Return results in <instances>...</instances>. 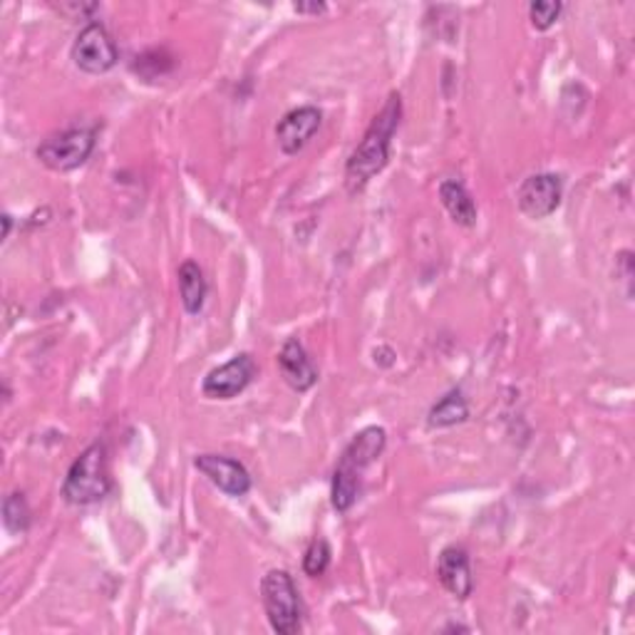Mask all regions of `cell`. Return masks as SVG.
Segmentation results:
<instances>
[{"instance_id":"cell-1","label":"cell","mask_w":635,"mask_h":635,"mask_svg":"<svg viewBox=\"0 0 635 635\" xmlns=\"http://www.w3.org/2000/svg\"><path fill=\"white\" fill-rule=\"evenodd\" d=\"M399 117H403V102L399 94H390L385 107L380 110V115L372 119L368 132L360 139V144L355 147L351 160L345 167V185L347 189L360 191L365 185L388 167L390 160V144L399 127Z\"/></svg>"},{"instance_id":"cell-2","label":"cell","mask_w":635,"mask_h":635,"mask_svg":"<svg viewBox=\"0 0 635 635\" xmlns=\"http://www.w3.org/2000/svg\"><path fill=\"white\" fill-rule=\"evenodd\" d=\"M385 445L388 432L382 428H365L351 440L333 472V486H330V497L338 511H347L358 501L360 477L385 452Z\"/></svg>"},{"instance_id":"cell-3","label":"cell","mask_w":635,"mask_h":635,"mask_svg":"<svg viewBox=\"0 0 635 635\" xmlns=\"http://www.w3.org/2000/svg\"><path fill=\"white\" fill-rule=\"evenodd\" d=\"M110 490L112 482L107 474V449L100 442H94L69 467L63 484V497L69 504H75V507H87V504L102 501Z\"/></svg>"},{"instance_id":"cell-4","label":"cell","mask_w":635,"mask_h":635,"mask_svg":"<svg viewBox=\"0 0 635 635\" xmlns=\"http://www.w3.org/2000/svg\"><path fill=\"white\" fill-rule=\"evenodd\" d=\"M261 601H264L268 623L281 635H293L301 631L303 604L289 571L274 569L261 581Z\"/></svg>"},{"instance_id":"cell-5","label":"cell","mask_w":635,"mask_h":635,"mask_svg":"<svg viewBox=\"0 0 635 635\" xmlns=\"http://www.w3.org/2000/svg\"><path fill=\"white\" fill-rule=\"evenodd\" d=\"M94 142V129L69 127L38 147V160L52 172H73L90 160Z\"/></svg>"},{"instance_id":"cell-6","label":"cell","mask_w":635,"mask_h":635,"mask_svg":"<svg viewBox=\"0 0 635 635\" xmlns=\"http://www.w3.org/2000/svg\"><path fill=\"white\" fill-rule=\"evenodd\" d=\"M119 52L112 35L102 23H87L73 42V63L90 75L110 73L117 65Z\"/></svg>"},{"instance_id":"cell-7","label":"cell","mask_w":635,"mask_h":635,"mask_svg":"<svg viewBox=\"0 0 635 635\" xmlns=\"http://www.w3.org/2000/svg\"><path fill=\"white\" fill-rule=\"evenodd\" d=\"M563 181L559 174H534L519 187L517 202L529 219H546L561 206Z\"/></svg>"},{"instance_id":"cell-8","label":"cell","mask_w":635,"mask_h":635,"mask_svg":"<svg viewBox=\"0 0 635 635\" xmlns=\"http://www.w3.org/2000/svg\"><path fill=\"white\" fill-rule=\"evenodd\" d=\"M254 378H256L254 358H251L249 353H241L229 363H224L221 368H214L208 372L202 390L208 399H233L251 385Z\"/></svg>"},{"instance_id":"cell-9","label":"cell","mask_w":635,"mask_h":635,"mask_svg":"<svg viewBox=\"0 0 635 635\" xmlns=\"http://www.w3.org/2000/svg\"><path fill=\"white\" fill-rule=\"evenodd\" d=\"M194 467L229 497H246L251 492V474L237 459L224 455H199Z\"/></svg>"},{"instance_id":"cell-10","label":"cell","mask_w":635,"mask_h":635,"mask_svg":"<svg viewBox=\"0 0 635 635\" xmlns=\"http://www.w3.org/2000/svg\"><path fill=\"white\" fill-rule=\"evenodd\" d=\"M320 122H323V115H320L318 107H310V104L291 110L276 127V139L281 152L289 156L299 154L310 142V137L318 132Z\"/></svg>"},{"instance_id":"cell-11","label":"cell","mask_w":635,"mask_h":635,"mask_svg":"<svg viewBox=\"0 0 635 635\" xmlns=\"http://www.w3.org/2000/svg\"><path fill=\"white\" fill-rule=\"evenodd\" d=\"M278 368H281L283 380L295 390V393H308L318 382V370L310 363L306 347L301 345L299 338H289L278 353Z\"/></svg>"},{"instance_id":"cell-12","label":"cell","mask_w":635,"mask_h":635,"mask_svg":"<svg viewBox=\"0 0 635 635\" xmlns=\"http://www.w3.org/2000/svg\"><path fill=\"white\" fill-rule=\"evenodd\" d=\"M437 579L455 598H469L474 588L472 569H469V554L462 546H447L440 554L437 561Z\"/></svg>"},{"instance_id":"cell-13","label":"cell","mask_w":635,"mask_h":635,"mask_svg":"<svg viewBox=\"0 0 635 635\" xmlns=\"http://www.w3.org/2000/svg\"><path fill=\"white\" fill-rule=\"evenodd\" d=\"M440 199H442V204H445L452 219H455L459 226L472 229V226L477 224V204L462 181H457V179L442 181Z\"/></svg>"},{"instance_id":"cell-14","label":"cell","mask_w":635,"mask_h":635,"mask_svg":"<svg viewBox=\"0 0 635 635\" xmlns=\"http://www.w3.org/2000/svg\"><path fill=\"white\" fill-rule=\"evenodd\" d=\"M177 278H179V295L187 313H191V316L202 313L206 291H208L202 268H199V264H194V261H185V264L179 266Z\"/></svg>"},{"instance_id":"cell-15","label":"cell","mask_w":635,"mask_h":635,"mask_svg":"<svg viewBox=\"0 0 635 635\" xmlns=\"http://www.w3.org/2000/svg\"><path fill=\"white\" fill-rule=\"evenodd\" d=\"M469 417V405L465 395L459 390H452L445 397L440 399L437 405L432 407L428 415V424L432 430H442V428H455V424L465 422Z\"/></svg>"},{"instance_id":"cell-16","label":"cell","mask_w":635,"mask_h":635,"mask_svg":"<svg viewBox=\"0 0 635 635\" xmlns=\"http://www.w3.org/2000/svg\"><path fill=\"white\" fill-rule=\"evenodd\" d=\"M3 524L11 534H25L30 529V507L23 494H8L5 497Z\"/></svg>"},{"instance_id":"cell-17","label":"cell","mask_w":635,"mask_h":635,"mask_svg":"<svg viewBox=\"0 0 635 635\" xmlns=\"http://www.w3.org/2000/svg\"><path fill=\"white\" fill-rule=\"evenodd\" d=\"M328 567H330V546L326 538H316V542L308 546L306 559H303V571H306L308 576L318 579V576H323Z\"/></svg>"},{"instance_id":"cell-18","label":"cell","mask_w":635,"mask_h":635,"mask_svg":"<svg viewBox=\"0 0 635 635\" xmlns=\"http://www.w3.org/2000/svg\"><path fill=\"white\" fill-rule=\"evenodd\" d=\"M561 11L563 5L559 0H536V3L529 5V17H532V25L536 30H549L559 21Z\"/></svg>"},{"instance_id":"cell-19","label":"cell","mask_w":635,"mask_h":635,"mask_svg":"<svg viewBox=\"0 0 635 635\" xmlns=\"http://www.w3.org/2000/svg\"><path fill=\"white\" fill-rule=\"evenodd\" d=\"M293 11L295 13H313V15H318V13H326L328 5L326 3H293Z\"/></svg>"},{"instance_id":"cell-20","label":"cell","mask_w":635,"mask_h":635,"mask_svg":"<svg viewBox=\"0 0 635 635\" xmlns=\"http://www.w3.org/2000/svg\"><path fill=\"white\" fill-rule=\"evenodd\" d=\"M11 229H13V216L3 214V239L11 237Z\"/></svg>"},{"instance_id":"cell-21","label":"cell","mask_w":635,"mask_h":635,"mask_svg":"<svg viewBox=\"0 0 635 635\" xmlns=\"http://www.w3.org/2000/svg\"><path fill=\"white\" fill-rule=\"evenodd\" d=\"M445 631H469V628H465V625H457V623H452V625H447Z\"/></svg>"}]
</instances>
